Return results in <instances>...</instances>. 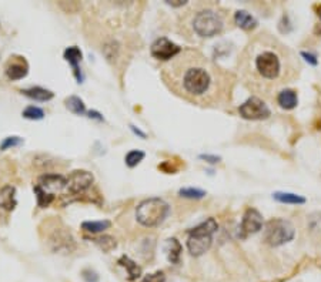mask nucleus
Wrapping results in <instances>:
<instances>
[{
    "label": "nucleus",
    "mask_w": 321,
    "mask_h": 282,
    "mask_svg": "<svg viewBox=\"0 0 321 282\" xmlns=\"http://www.w3.org/2000/svg\"><path fill=\"white\" fill-rule=\"evenodd\" d=\"M320 19H321V13H320Z\"/></svg>",
    "instance_id": "38"
},
{
    "label": "nucleus",
    "mask_w": 321,
    "mask_h": 282,
    "mask_svg": "<svg viewBox=\"0 0 321 282\" xmlns=\"http://www.w3.org/2000/svg\"><path fill=\"white\" fill-rule=\"evenodd\" d=\"M83 278H84V281L86 282L99 281V275H97L95 271H91V269H84V271H83Z\"/></svg>",
    "instance_id": "32"
},
{
    "label": "nucleus",
    "mask_w": 321,
    "mask_h": 282,
    "mask_svg": "<svg viewBox=\"0 0 321 282\" xmlns=\"http://www.w3.org/2000/svg\"><path fill=\"white\" fill-rule=\"evenodd\" d=\"M66 107L72 111L73 114L76 116H83L86 113V106H84V102L81 100L80 97L77 96H70L66 99Z\"/></svg>",
    "instance_id": "21"
},
{
    "label": "nucleus",
    "mask_w": 321,
    "mask_h": 282,
    "mask_svg": "<svg viewBox=\"0 0 321 282\" xmlns=\"http://www.w3.org/2000/svg\"><path fill=\"white\" fill-rule=\"evenodd\" d=\"M239 66L246 86L268 97L280 93L281 87L297 77L300 69L294 53L268 34L258 36L246 47Z\"/></svg>",
    "instance_id": "2"
},
{
    "label": "nucleus",
    "mask_w": 321,
    "mask_h": 282,
    "mask_svg": "<svg viewBox=\"0 0 321 282\" xmlns=\"http://www.w3.org/2000/svg\"><path fill=\"white\" fill-rule=\"evenodd\" d=\"M239 113L241 117L246 120H265L271 114L268 106L260 97H256V96L250 97L249 100L243 103L239 107Z\"/></svg>",
    "instance_id": "8"
},
{
    "label": "nucleus",
    "mask_w": 321,
    "mask_h": 282,
    "mask_svg": "<svg viewBox=\"0 0 321 282\" xmlns=\"http://www.w3.org/2000/svg\"><path fill=\"white\" fill-rule=\"evenodd\" d=\"M170 212V205L164 200L153 197L143 200L137 205L136 218L145 227H157L167 218Z\"/></svg>",
    "instance_id": "3"
},
{
    "label": "nucleus",
    "mask_w": 321,
    "mask_h": 282,
    "mask_svg": "<svg viewBox=\"0 0 321 282\" xmlns=\"http://www.w3.org/2000/svg\"><path fill=\"white\" fill-rule=\"evenodd\" d=\"M234 20H236V24L244 29V30H253L257 27V20L254 19V16H251L249 12L246 10H239L236 12L234 15Z\"/></svg>",
    "instance_id": "19"
},
{
    "label": "nucleus",
    "mask_w": 321,
    "mask_h": 282,
    "mask_svg": "<svg viewBox=\"0 0 321 282\" xmlns=\"http://www.w3.org/2000/svg\"><path fill=\"white\" fill-rule=\"evenodd\" d=\"M93 182H95V177L91 172L86 171V170H74L66 178L64 191L70 196L83 194L93 185Z\"/></svg>",
    "instance_id": "7"
},
{
    "label": "nucleus",
    "mask_w": 321,
    "mask_h": 282,
    "mask_svg": "<svg viewBox=\"0 0 321 282\" xmlns=\"http://www.w3.org/2000/svg\"><path fill=\"white\" fill-rule=\"evenodd\" d=\"M169 5H171V6H183V5H186V2H167Z\"/></svg>",
    "instance_id": "37"
},
{
    "label": "nucleus",
    "mask_w": 321,
    "mask_h": 282,
    "mask_svg": "<svg viewBox=\"0 0 321 282\" xmlns=\"http://www.w3.org/2000/svg\"><path fill=\"white\" fill-rule=\"evenodd\" d=\"M55 231L49 237V244L55 252H70L74 248V240L64 228H53Z\"/></svg>",
    "instance_id": "11"
},
{
    "label": "nucleus",
    "mask_w": 321,
    "mask_h": 282,
    "mask_svg": "<svg viewBox=\"0 0 321 282\" xmlns=\"http://www.w3.org/2000/svg\"><path fill=\"white\" fill-rule=\"evenodd\" d=\"M301 56L304 57L307 62L310 63V64H313V66H317L318 64V60H317V57L311 53H307V52H301Z\"/></svg>",
    "instance_id": "33"
},
{
    "label": "nucleus",
    "mask_w": 321,
    "mask_h": 282,
    "mask_svg": "<svg viewBox=\"0 0 321 282\" xmlns=\"http://www.w3.org/2000/svg\"><path fill=\"white\" fill-rule=\"evenodd\" d=\"M23 143V138H20V137H16V135H13V137H8V138H5V140L2 141V144H0V150L2 151H5V150L10 149V147H17V146H20Z\"/></svg>",
    "instance_id": "30"
},
{
    "label": "nucleus",
    "mask_w": 321,
    "mask_h": 282,
    "mask_svg": "<svg viewBox=\"0 0 321 282\" xmlns=\"http://www.w3.org/2000/svg\"><path fill=\"white\" fill-rule=\"evenodd\" d=\"M263 227V215L256 208H249L241 219V231L244 235L256 234Z\"/></svg>",
    "instance_id": "12"
},
{
    "label": "nucleus",
    "mask_w": 321,
    "mask_h": 282,
    "mask_svg": "<svg viewBox=\"0 0 321 282\" xmlns=\"http://www.w3.org/2000/svg\"><path fill=\"white\" fill-rule=\"evenodd\" d=\"M88 117H90V118H97V120H100V121L103 120V117H102V116H100V114H99L97 111H88Z\"/></svg>",
    "instance_id": "35"
},
{
    "label": "nucleus",
    "mask_w": 321,
    "mask_h": 282,
    "mask_svg": "<svg viewBox=\"0 0 321 282\" xmlns=\"http://www.w3.org/2000/svg\"><path fill=\"white\" fill-rule=\"evenodd\" d=\"M119 264L127 271V278L130 281H134V279H137V278L142 275V268L137 265L133 259H130L128 257H126V255H123V257L119 259Z\"/></svg>",
    "instance_id": "20"
},
{
    "label": "nucleus",
    "mask_w": 321,
    "mask_h": 282,
    "mask_svg": "<svg viewBox=\"0 0 321 282\" xmlns=\"http://www.w3.org/2000/svg\"><path fill=\"white\" fill-rule=\"evenodd\" d=\"M181 47L177 46L176 43H173L167 37H160L157 39L150 47V53L154 59L163 60V62H170L173 60L177 55L181 53Z\"/></svg>",
    "instance_id": "9"
},
{
    "label": "nucleus",
    "mask_w": 321,
    "mask_h": 282,
    "mask_svg": "<svg viewBox=\"0 0 321 282\" xmlns=\"http://www.w3.org/2000/svg\"><path fill=\"white\" fill-rule=\"evenodd\" d=\"M22 93L32 99V100H36V102H49L55 97V94L52 93L50 90H46L43 87H30V88H24L22 90Z\"/></svg>",
    "instance_id": "17"
},
{
    "label": "nucleus",
    "mask_w": 321,
    "mask_h": 282,
    "mask_svg": "<svg viewBox=\"0 0 321 282\" xmlns=\"http://www.w3.org/2000/svg\"><path fill=\"white\" fill-rule=\"evenodd\" d=\"M296 235L293 224L283 218L270 219L264 225L263 240L271 247H280L283 244L290 243Z\"/></svg>",
    "instance_id": "6"
},
{
    "label": "nucleus",
    "mask_w": 321,
    "mask_h": 282,
    "mask_svg": "<svg viewBox=\"0 0 321 282\" xmlns=\"http://www.w3.org/2000/svg\"><path fill=\"white\" fill-rule=\"evenodd\" d=\"M274 200L280 201L283 204H304L305 198L293 193H276L274 194Z\"/></svg>",
    "instance_id": "23"
},
{
    "label": "nucleus",
    "mask_w": 321,
    "mask_h": 282,
    "mask_svg": "<svg viewBox=\"0 0 321 282\" xmlns=\"http://www.w3.org/2000/svg\"><path fill=\"white\" fill-rule=\"evenodd\" d=\"M164 251H166V254H167V258L171 264H174L177 265L178 262H180V257H181V244L177 241L176 238H170L167 240V243L164 245Z\"/></svg>",
    "instance_id": "18"
},
{
    "label": "nucleus",
    "mask_w": 321,
    "mask_h": 282,
    "mask_svg": "<svg viewBox=\"0 0 321 282\" xmlns=\"http://www.w3.org/2000/svg\"><path fill=\"white\" fill-rule=\"evenodd\" d=\"M29 71V66L24 60L23 57H19V60H16V57L10 59L6 66V76L10 80H20L27 76Z\"/></svg>",
    "instance_id": "13"
},
{
    "label": "nucleus",
    "mask_w": 321,
    "mask_h": 282,
    "mask_svg": "<svg viewBox=\"0 0 321 282\" xmlns=\"http://www.w3.org/2000/svg\"><path fill=\"white\" fill-rule=\"evenodd\" d=\"M93 241L96 243V245H99V248L105 252H109L112 251L113 248H116V240L110 237V235H103V237H99V238H93Z\"/></svg>",
    "instance_id": "24"
},
{
    "label": "nucleus",
    "mask_w": 321,
    "mask_h": 282,
    "mask_svg": "<svg viewBox=\"0 0 321 282\" xmlns=\"http://www.w3.org/2000/svg\"><path fill=\"white\" fill-rule=\"evenodd\" d=\"M217 221L214 218H209L203 221L197 227H194L189 232L187 238V248L190 254L194 257H200L204 252H207L213 243V235L217 231Z\"/></svg>",
    "instance_id": "4"
},
{
    "label": "nucleus",
    "mask_w": 321,
    "mask_h": 282,
    "mask_svg": "<svg viewBox=\"0 0 321 282\" xmlns=\"http://www.w3.org/2000/svg\"><path fill=\"white\" fill-rule=\"evenodd\" d=\"M63 57H64V60H66V62L69 63V64L73 67V71H74V76H76V78H77V81L81 83V73H80V69H79V63H80L81 60L80 49L76 46L67 47V49L64 50Z\"/></svg>",
    "instance_id": "15"
},
{
    "label": "nucleus",
    "mask_w": 321,
    "mask_h": 282,
    "mask_svg": "<svg viewBox=\"0 0 321 282\" xmlns=\"http://www.w3.org/2000/svg\"><path fill=\"white\" fill-rule=\"evenodd\" d=\"M200 158L206 160V161H207V163H210V164H216V163H218V161H220V157L209 156V154H203V156H200Z\"/></svg>",
    "instance_id": "34"
},
{
    "label": "nucleus",
    "mask_w": 321,
    "mask_h": 282,
    "mask_svg": "<svg viewBox=\"0 0 321 282\" xmlns=\"http://www.w3.org/2000/svg\"><path fill=\"white\" fill-rule=\"evenodd\" d=\"M178 194L181 197H186V198H196V200H199V198H203V197L206 196V191H203V190H199V188H181L180 191H178Z\"/></svg>",
    "instance_id": "28"
},
{
    "label": "nucleus",
    "mask_w": 321,
    "mask_h": 282,
    "mask_svg": "<svg viewBox=\"0 0 321 282\" xmlns=\"http://www.w3.org/2000/svg\"><path fill=\"white\" fill-rule=\"evenodd\" d=\"M146 157V154L143 151H140V150H131L130 153H127V156L124 158V161H126V164L127 167L130 168H133V167H136L139 165L142 161H143V158Z\"/></svg>",
    "instance_id": "25"
},
{
    "label": "nucleus",
    "mask_w": 321,
    "mask_h": 282,
    "mask_svg": "<svg viewBox=\"0 0 321 282\" xmlns=\"http://www.w3.org/2000/svg\"><path fill=\"white\" fill-rule=\"evenodd\" d=\"M308 227L314 234L321 235V212H314L308 217Z\"/></svg>",
    "instance_id": "29"
},
{
    "label": "nucleus",
    "mask_w": 321,
    "mask_h": 282,
    "mask_svg": "<svg viewBox=\"0 0 321 282\" xmlns=\"http://www.w3.org/2000/svg\"><path fill=\"white\" fill-rule=\"evenodd\" d=\"M164 281H166V276H164L163 272L159 271V272H154V274L146 275L142 282H164Z\"/></svg>",
    "instance_id": "31"
},
{
    "label": "nucleus",
    "mask_w": 321,
    "mask_h": 282,
    "mask_svg": "<svg viewBox=\"0 0 321 282\" xmlns=\"http://www.w3.org/2000/svg\"><path fill=\"white\" fill-rule=\"evenodd\" d=\"M36 187L40 188L43 193L55 197L64 191L66 188V177L62 174H43L39 177Z\"/></svg>",
    "instance_id": "10"
},
{
    "label": "nucleus",
    "mask_w": 321,
    "mask_h": 282,
    "mask_svg": "<svg viewBox=\"0 0 321 282\" xmlns=\"http://www.w3.org/2000/svg\"><path fill=\"white\" fill-rule=\"evenodd\" d=\"M34 194H36V200H37V205L41 207V208H44V207H49L50 204L53 203V200H55V197L49 196L46 193H43L40 188H37L34 185Z\"/></svg>",
    "instance_id": "27"
},
{
    "label": "nucleus",
    "mask_w": 321,
    "mask_h": 282,
    "mask_svg": "<svg viewBox=\"0 0 321 282\" xmlns=\"http://www.w3.org/2000/svg\"><path fill=\"white\" fill-rule=\"evenodd\" d=\"M170 90L183 100L204 107H217L230 100L233 77L200 52L186 49L163 69Z\"/></svg>",
    "instance_id": "1"
},
{
    "label": "nucleus",
    "mask_w": 321,
    "mask_h": 282,
    "mask_svg": "<svg viewBox=\"0 0 321 282\" xmlns=\"http://www.w3.org/2000/svg\"><path fill=\"white\" fill-rule=\"evenodd\" d=\"M276 100H277L281 109L284 110L296 109L298 104L297 93L294 90H291V88H283L280 93L277 94Z\"/></svg>",
    "instance_id": "16"
},
{
    "label": "nucleus",
    "mask_w": 321,
    "mask_h": 282,
    "mask_svg": "<svg viewBox=\"0 0 321 282\" xmlns=\"http://www.w3.org/2000/svg\"><path fill=\"white\" fill-rule=\"evenodd\" d=\"M23 117L27 118V120H41L44 117V111L40 107L29 106L23 110Z\"/></svg>",
    "instance_id": "26"
},
{
    "label": "nucleus",
    "mask_w": 321,
    "mask_h": 282,
    "mask_svg": "<svg viewBox=\"0 0 321 282\" xmlns=\"http://www.w3.org/2000/svg\"><path fill=\"white\" fill-rule=\"evenodd\" d=\"M193 30L200 37H213L224 29L221 15L213 9H203L193 17Z\"/></svg>",
    "instance_id": "5"
},
{
    "label": "nucleus",
    "mask_w": 321,
    "mask_h": 282,
    "mask_svg": "<svg viewBox=\"0 0 321 282\" xmlns=\"http://www.w3.org/2000/svg\"><path fill=\"white\" fill-rule=\"evenodd\" d=\"M110 221H84L81 224V228L87 232H91V234H99V232H103L105 229L110 228Z\"/></svg>",
    "instance_id": "22"
},
{
    "label": "nucleus",
    "mask_w": 321,
    "mask_h": 282,
    "mask_svg": "<svg viewBox=\"0 0 321 282\" xmlns=\"http://www.w3.org/2000/svg\"><path fill=\"white\" fill-rule=\"evenodd\" d=\"M16 205V187L5 185L0 188V208L5 211H13Z\"/></svg>",
    "instance_id": "14"
},
{
    "label": "nucleus",
    "mask_w": 321,
    "mask_h": 282,
    "mask_svg": "<svg viewBox=\"0 0 321 282\" xmlns=\"http://www.w3.org/2000/svg\"><path fill=\"white\" fill-rule=\"evenodd\" d=\"M131 130H133V131H134V133H136V134H139L140 137H143V138H145V137H146V134H145V133H142V131H140L139 128H136V127H134V125H131Z\"/></svg>",
    "instance_id": "36"
}]
</instances>
